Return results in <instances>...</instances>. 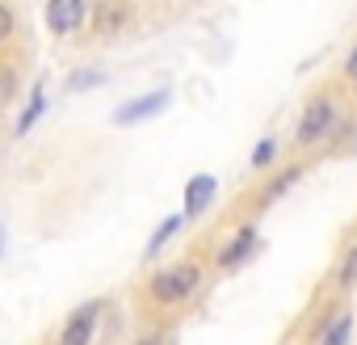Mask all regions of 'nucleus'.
<instances>
[{"instance_id":"1","label":"nucleus","mask_w":357,"mask_h":345,"mask_svg":"<svg viewBox=\"0 0 357 345\" xmlns=\"http://www.w3.org/2000/svg\"><path fill=\"white\" fill-rule=\"evenodd\" d=\"M202 282H206V274H202L198 261H172V265H160V270L143 282V291H147V303H151V307L176 311V307H185V303L198 295Z\"/></svg>"},{"instance_id":"2","label":"nucleus","mask_w":357,"mask_h":345,"mask_svg":"<svg viewBox=\"0 0 357 345\" xmlns=\"http://www.w3.org/2000/svg\"><path fill=\"white\" fill-rule=\"evenodd\" d=\"M336 126H340V105H336V97H332V93H315V97H307V105H303V114H298L294 143H298V147H315V143H324Z\"/></svg>"},{"instance_id":"3","label":"nucleus","mask_w":357,"mask_h":345,"mask_svg":"<svg viewBox=\"0 0 357 345\" xmlns=\"http://www.w3.org/2000/svg\"><path fill=\"white\" fill-rule=\"evenodd\" d=\"M101 311H105V299H84L80 307H72L63 328H59V337H55V345H93Z\"/></svg>"},{"instance_id":"4","label":"nucleus","mask_w":357,"mask_h":345,"mask_svg":"<svg viewBox=\"0 0 357 345\" xmlns=\"http://www.w3.org/2000/svg\"><path fill=\"white\" fill-rule=\"evenodd\" d=\"M257 253H261V232H257L252 223H244V228H240L236 236H227L223 249L215 253V270H219V274H236V270L248 265Z\"/></svg>"},{"instance_id":"5","label":"nucleus","mask_w":357,"mask_h":345,"mask_svg":"<svg viewBox=\"0 0 357 345\" xmlns=\"http://www.w3.org/2000/svg\"><path fill=\"white\" fill-rule=\"evenodd\" d=\"M84 22H89V5H84V0H47V30L51 34L68 38Z\"/></svg>"},{"instance_id":"6","label":"nucleus","mask_w":357,"mask_h":345,"mask_svg":"<svg viewBox=\"0 0 357 345\" xmlns=\"http://www.w3.org/2000/svg\"><path fill=\"white\" fill-rule=\"evenodd\" d=\"M168 101H172V89H151V93H143V97H135V101H122V105L114 110V122H118V126L143 122V118L160 114V110H164Z\"/></svg>"},{"instance_id":"7","label":"nucleus","mask_w":357,"mask_h":345,"mask_svg":"<svg viewBox=\"0 0 357 345\" xmlns=\"http://www.w3.org/2000/svg\"><path fill=\"white\" fill-rule=\"evenodd\" d=\"M215 194H219V182L211 177V172H194V177L185 182V207H181V215H185V219L206 215L211 203H215Z\"/></svg>"},{"instance_id":"8","label":"nucleus","mask_w":357,"mask_h":345,"mask_svg":"<svg viewBox=\"0 0 357 345\" xmlns=\"http://www.w3.org/2000/svg\"><path fill=\"white\" fill-rule=\"evenodd\" d=\"M89 22H93L97 34L114 38V34L130 22V5H126V0H97V5L89 9Z\"/></svg>"},{"instance_id":"9","label":"nucleus","mask_w":357,"mask_h":345,"mask_svg":"<svg viewBox=\"0 0 357 345\" xmlns=\"http://www.w3.org/2000/svg\"><path fill=\"white\" fill-rule=\"evenodd\" d=\"M298 182H303V164H286L282 172H273V177H269V182H265V186L257 190V211L273 207V203H278L282 194H290V190H294Z\"/></svg>"},{"instance_id":"10","label":"nucleus","mask_w":357,"mask_h":345,"mask_svg":"<svg viewBox=\"0 0 357 345\" xmlns=\"http://www.w3.org/2000/svg\"><path fill=\"white\" fill-rule=\"evenodd\" d=\"M349 337H353V311L340 307V311L332 316V324L315 337V345H349Z\"/></svg>"},{"instance_id":"11","label":"nucleus","mask_w":357,"mask_h":345,"mask_svg":"<svg viewBox=\"0 0 357 345\" xmlns=\"http://www.w3.org/2000/svg\"><path fill=\"white\" fill-rule=\"evenodd\" d=\"M181 223H185V215H168V219L151 232V240H147V257H160V253H164V244H168L176 232H181Z\"/></svg>"},{"instance_id":"12","label":"nucleus","mask_w":357,"mask_h":345,"mask_svg":"<svg viewBox=\"0 0 357 345\" xmlns=\"http://www.w3.org/2000/svg\"><path fill=\"white\" fill-rule=\"evenodd\" d=\"M336 286L340 291H353L357 286V244H349L340 253V265H336Z\"/></svg>"},{"instance_id":"13","label":"nucleus","mask_w":357,"mask_h":345,"mask_svg":"<svg viewBox=\"0 0 357 345\" xmlns=\"http://www.w3.org/2000/svg\"><path fill=\"white\" fill-rule=\"evenodd\" d=\"M43 110H47V93H43V85H38V89L30 93V105H26V114L17 118V135H26V131H30V126L43 118Z\"/></svg>"},{"instance_id":"14","label":"nucleus","mask_w":357,"mask_h":345,"mask_svg":"<svg viewBox=\"0 0 357 345\" xmlns=\"http://www.w3.org/2000/svg\"><path fill=\"white\" fill-rule=\"evenodd\" d=\"M273 160H278V139H273V135H265V139L257 143V152L248 156V164H252V168L261 172V168H269Z\"/></svg>"},{"instance_id":"15","label":"nucleus","mask_w":357,"mask_h":345,"mask_svg":"<svg viewBox=\"0 0 357 345\" xmlns=\"http://www.w3.org/2000/svg\"><path fill=\"white\" fill-rule=\"evenodd\" d=\"M135 345H176V337H172L168 324H151V328H143V332L135 337Z\"/></svg>"},{"instance_id":"16","label":"nucleus","mask_w":357,"mask_h":345,"mask_svg":"<svg viewBox=\"0 0 357 345\" xmlns=\"http://www.w3.org/2000/svg\"><path fill=\"white\" fill-rule=\"evenodd\" d=\"M101 80H105V76H101L97 68H80V72L68 76V89H72V93H84V89H97Z\"/></svg>"},{"instance_id":"17","label":"nucleus","mask_w":357,"mask_h":345,"mask_svg":"<svg viewBox=\"0 0 357 345\" xmlns=\"http://www.w3.org/2000/svg\"><path fill=\"white\" fill-rule=\"evenodd\" d=\"M13 97H17V72L9 64H0V110H5Z\"/></svg>"},{"instance_id":"18","label":"nucleus","mask_w":357,"mask_h":345,"mask_svg":"<svg viewBox=\"0 0 357 345\" xmlns=\"http://www.w3.org/2000/svg\"><path fill=\"white\" fill-rule=\"evenodd\" d=\"M13 26H17L13 9H9V5H0V43H9V38H13Z\"/></svg>"},{"instance_id":"19","label":"nucleus","mask_w":357,"mask_h":345,"mask_svg":"<svg viewBox=\"0 0 357 345\" xmlns=\"http://www.w3.org/2000/svg\"><path fill=\"white\" fill-rule=\"evenodd\" d=\"M340 76H344V80H353V85H357V43H353V51H349V55H344V64H340Z\"/></svg>"},{"instance_id":"20","label":"nucleus","mask_w":357,"mask_h":345,"mask_svg":"<svg viewBox=\"0 0 357 345\" xmlns=\"http://www.w3.org/2000/svg\"><path fill=\"white\" fill-rule=\"evenodd\" d=\"M353 101H357V85H353Z\"/></svg>"}]
</instances>
